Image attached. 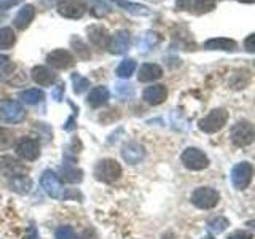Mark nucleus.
<instances>
[{
	"label": "nucleus",
	"instance_id": "473e14b6",
	"mask_svg": "<svg viewBox=\"0 0 255 239\" xmlns=\"http://www.w3.org/2000/svg\"><path fill=\"white\" fill-rule=\"evenodd\" d=\"M72 82H74V91H75V94H82L83 91H86L88 88H90V80L82 77L80 74L72 75Z\"/></svg>",
	"mask_w": 255,
	"mask_h": 239
},
{
	"label": "nucleus",
	"instance_id": "79ce46f5",
	"mask_svg": "<svg viewBox=\"0 0 255 239\" xmlns=\"http://www.w3.org/2000/svg\"><path fill=\"white\" fill-rule=\"evenodd\" d=\"M238 2H243V3H254L255 0H238Z\"/></svg>",
	"mask_w": 255,
	"mask_h": 239
},
{
	"label": "nucleus",
	"instance_id": "9b49d317",
	"mask_svg": "<svg viewBox=\"0 0 255 239\" xmlns=\"http://www.w3.org/2000/svg\"><path fill=\"white\" fill-rule=\"evenodd\" d=\"M46 62L58 70H67L70 67H74L75 58L67 50H54L46 56Z\"/></svg>",
	"mask_w": 255,
	"mask_h": 239
},
{
	"label": "nucleus",
	"instance_id": "a211bd4d",
	"mask_svg": "<svg viewBox=\"0 0 255 239\" xmlns=\"http://www.w3.org/2000/svg\"><path fill=\"white\" fill-rule=\"evenodd\" d=\"M35 18V6L34 5H24L21 6V10L18 11V14L14 16V27L16 29H19V30H24V29H27L30 26V22L34 21Z\"/></svg>",
	"mask_w": 255,
	"mask_h": 239
},
{
	"label": "nucleus",
	"instance_id": "0eeeda50",
	"mask_svg": "<svg viewBox=\"0 0 255 239\" xmlns=\"http://www.w3.org/2000/svg\"><path fill=\"white\" fill-rule=\"evenodd\" d=\"M182 163L190 171H203L209 166V158L204 151L190 147L182 153Z\"/></svg>",
	"mask_w": 255,
	"mask_h": 239
},
{
	"label": "nucleus",
	"instance_id": "6e6552de",
	"mask_svg": "<svg viewBox=\"0 0 255 239\" xmlns=\"http://www.w3.org/2000/svg\"><path fill=\"white\" fill-rule=\"evenodd\" d=\"M254 175V166L249 161L238 163L231 171V182L238 190H246L251 185Z\"/></svg>",
	"mask_w": 255,
	"mask_h": 239
},
{
	"label": "nucleus",
	"instance_id": "37998d69",
	"mask_svg": "<svg viewBox=\"0 0 255 239\" xmlns=\"http://www.w3.org/2000/svg\"><path fill=\"white\" fill-rule=\"evenodd\" d=\"M203 239H214V238H212V236H204Z\"/></svg>",
	"mask_w": 255,
	"mask_h": 239
},
{
	"label": "nucleus",
	"instance_id": "f3484780",
	"mask_svg": "<svg viewBox=\"0 0 255 239\" xmlns=\"http://www.w3.org/2000/svg\"><path fill=\"white\" fill-rule=\"evenodd\" d=\"M167 98V90L164 85H151L143 91V101L150 106H159Z\"/></svg>",
	"mask_w": 255,
	"mask_h": 239
},
{
	"label": "nucleus",
	"instance_id": "a878e982",
	"mask_svg": "<svg viewBox=\"0 0 255 239\" xmlns=\"http://www.w3.org/2000/svg\"><path fill=\"white\" fill-rule=\"evenodd\" d=\"M19 99H21L24 104H29V106H35V104L42 102V101L45 99V94H43V91H40V90H35V88H32V90L21 91V93H19Z\"/></svg>",
	"mask_w": 255,
	"mask_h": 239
},
{
	"label": "nucleus",
	"instance_id": "4be33fe9",
	"mask_svg": "<svg viewBox=\"0 0 255 239\" xmlns=\"http://www.w3.org/2000/svg\"><path fill=\"white\" fill-rule=\"evenodd\" d=\"M59 180L66 182V183H80L83 179V172L82 169H78L77 166L72 164H64L59 171Z\"/></svg>",
	"mask_w": 255,
	"mask_h": 239
},
{
	"label": "nucleus",
	"instance_id": "7c9ffc66",
	"mask_svg": "<svg viewBox=\"0 0 255 239\" xmlns=\"http://www.w3.org/2000/svg\"><path fill=\"white\" fill-rule=\"evenodd\" d=\"M30 185H32V182H30L29 177H26V175H21V177H14L13 179V183H11L13 190H16L18 193H27Z\"/></svg>",
	"mask_w": 255,
	"mask_h": 239
},
{
	"label": "nucleus",
	"instance_id": "423d86ee",
	"mask_svg": "<svg viewBox=\"0 0 255 239\" xmlns=\"http://www.w3.org/2000/svg\"><path fill=\"white\" fill-rule=\"evenodd\" d=\"M26 117L22 106L18 101L3 99L0 101V120L5 123H19Z\"/></svg>",
	"mask_w": 255,
	"mask_h": 239
},
{
	"label": "nucleus",
	"instance_id": "2f4dec72",
	"mask_svg": "<svg viewBox=\"0 0 255 239\" xmlns=\"http://www.w3.org/2000/svg\"><path fill=\"white\" fill-rule=\"evenodd\" d=\"M14 142V134L11 129H6V127H0V150L10 148Z\"/></svg>",
	"mask_w": 255,
	"mask_h": 239
},
{
	"label": "nucleus",
	"instance_id": "b1692460",
	"mask_svg": "<svg viewBox=\"0 0 255 239\" xmlns=\"http://www.w3.org/2000/svg\"><path fill=\"white\" fill-rule=\"evenodd\" d=\"M112 2H115L120 8H123L125 11L131 13V14H135V16H148L150 14L148 6H145V5L128 2V0H112Z\"/></svg>",
	"mask_w": 255,
	"mask_h": 239
},
{
	"label": "nucleus",
	"instance_id": "dca6fc26",
	"mask_svg": "<svg viewBox=\"0 0 255 239\" xmlns=\"http://www.w3.org/2000/svg\"><path fill=\"white\" fill-rule=\"evenodd\" d=\"M86 32H88V38H90V42L94 46H98V48H107L109 40H110V34H109V30L106 27L99 26V24H94V26L88 27Z\"/></svg>",
	"mask_w": 255,
	"mask_h": 239
},
{
	"label": "nucleus",
	"instance_id": "f8f14e48",
	"mask_svg": "<svg viewBox=\"0 0 255 239\" xmlns=\"http://www.w3.org/2000/svg\"><path fill=\"white\" fill-rule=\"evenodd\" d=\"M131 46V37L128 30H117L114 35H110L107 50L112 54H125Z\"/></svg>",
	"mask_w": 255,
	"mask_h": 239
},
{
	"label": "nucleus",
	"instance_id": "2eb2a0df",
	"mask_svg": "<svg viewBox=\"0 0 255 239\" xmlns=\"http://www.w3.org/2000/svg\"><path fill=\"white\" fill-rule=\"evenodd\" d=\"M0 169L3 171L5 175L8 177H21L26 175V166H22L18 159H14L11 156H2L0 158Z\"/></svg>",
	"mask_w": 255,
	"mask_h": 239
},
{
	"label": "nucleus",
	"instance_id": "4c0bfd02",
	"mask_svg": "<svg viewBox=\"0 0 255 239\" xmlns=\"http://www.w3.org/2000/svg\"><path fill=\"white\" fill-rule=\"evenodd\" d=\"M227 239H254V236L251 233H247V231H235Z\"/></svg>",
	"mask_w": 255,
	"mask_h": 239
},
{
	"label": "nucleus",
	"instance_id": "f257e3e1",
	"mask_svg": "<svg viewBox=\"0 0 255 239\" xmlns=\"http://www.w3.org/2000/svg\"><path fill=\"white\" fill-rule=\"evenodd\" d=\"M40 183H42L43 191L51 198H58V199H67L70 196H75L74 193H70L67 188L62 187L61 180L58 179V174H54L53 171H45L42 174V179H40Z\"/></svg>",
	"mask_w": 255,
	"mask_h": 239
},
{
	"label": "nucleus",
	"instance_id": "bb28decb",
	"mask_svg": "<svg viewBox=\"0 0 255 239\" xmlns=\"http://www.w3.org/2000/svg\"><path fill=\"white\" fill-rule=\"evenodd\" d=\"M16 43V35L11 27L0 29V50H10Z\"/></svg>",
	"mask_w": 255,
	"mask_h": 239
},
{
	"label": "nucleus",
	"instance_id": "e433bc0d",
	"mask_svg": "<svg viewBox=\"0 0 255 239\" xmlns=\"http://www.w3.org/2000/svg\"><path fill=\"white\" fill-rule=\"evenodd\" d=\"M56 239H75V231L72 227H61L56 231Z\"/></svg>",
	"mask_w": 255,
	"mask_h": 239
},
{
	"label": "nucleus",
	"instance_id": "f03ea898",
	"mask_svg": "<svg viewBox=\"0 0 255 239\" xmlns=\"http://www.w3.org/2000/svg\"><path fill=\"white\" fill-rule=\"evenodd\" d=\"M94 175L99 182L104 183H114L122 175V166H120L115 159H102L94 167Z\"/></svg>",
	"mask_w": 255,
	"mask_h": 239
},
{
	"label": "nucleus",
	"instance_id": "20e7f679",
	"mask_svg": "<svg viewBox=\"0 0 255 239\" xmlns=\"http://www.w3.org/2000/svg\"><path fill=\"white\" fill-rule=\"evenodd\" d=\"M227 121H228V112L225 109H215L207 117L199 120L198 127L203 132L214 134V132L220 131L222 127L227 124Z\"/></svg>",
	"mask_w": 255,
	"mask_h": 239
},
{
	"label": "nucleus",
	"instance_id": "cd10ccee",
	"mask_svg": "<svg viewBox=\"0 0 255 239\" xmlns=\"http://www.w3.org/2000/svg\"><path fill=\"white\" fill-rule=\"evenodd\" d=\"M14 72V64L13 61L5 54H0V82L8 80Z\"/></svg>",
	"mask_w": 255,
	"mask_h": 239
},
{
	"label": "nucleus",
	"instance_id": "6ab92c4d",
	"mask_svg": "<svg viewBox=\"0 0 255 239\" xmlns=\"http://www.w3.org/2000/svg\"><path fill=\"white\" fill-rule=\"evenodd\" d=\"M163 77V69L158 66V64H143L139 69V82L142 83H148V82H155Z\"/></svg>",
	"mask_w": 255,
	"mask_h": 239
},
{
	"label": "nucleus",
	"instance_id": "7ed1b4c3",
	"mask_svg": "<svg viewBox=\"0 0 255 239\" xmlns=\"http://www.w3.org/2000/svg\"><path fill=\"white\" fill-rule=\"evenodd\" d=\"M230 137L231 142L235 143L236 147H247L254 142L255 137V131H254V124L247 120H243V121H238L236 124H233L230 131Z\"/></svg>",
	"mask_w": 255,
	"mask_h": 239
},
{
	"label": "nucleus",
	"instance_id": "393cba45",
	"mask_svg": "<svg viewBox=\"0 0 255 239\" xmlns=\"http://www.w3.org/2000/svg\"><path fill=\"white\" fill-rule=\"evenodd\" d=\"M159 42H161V37H159L158 32L153 30H147L139 40V51L142 53H147L150 51L151 48H155Z\"/></svg>",
	"mask_w": 255,
	"mask_h": 239
},
{
	"label": "nucleus",
	"instance_id": "5701e85b",
	"mask_svg": "<svg viewBox=\"0 0 255 239\" xmlns=\"http://www.w3.org/2000/svg\"><path fill=\"white\" fill-rule=\"evenodd\" d=\"M236 42L231 38H209L207 42H204L206 50H219V51H235L236 50Z\"/></svg>",
	"mask_w": 255,
	"mask_h": 239
},
{
	"label": "nucleus",
	"instance_id": "aec40b11",
	"mask_svg": "<svg viewBox=\"0 0 255 239\" xmlns=\"http://www.w3.org/2000/svg\"><path fill=\"white\" fill-rule=\"evenodd\" d=\"M32 78L40 86H51L56 82V74L45 66H35L32 69Z\"/></svg>",
	"mask_w": 255,
	"mask_h": 239
},
{
	"label": "nucleus",
	"instance_id": "4468645a",
	"mask_svg": "<svg viewBox=\"0 0 255 239\" xmlns=\"http://www.w3.org/2000/svg\"><path fill=\"white\" fill-rule=\"evenodd\" d=\"M122 155H123V159L126 163L134 166V164H139L142 159L145 158V148H143L137 142H129L123 147Z\"/></svg>",
	"mask_w": 255,
	"mask_h": 239
},
{
	"label": "nucleus",
	"instance_id": "412c9836",
	"mask_svg": "<svg viewBox=\"0 0 255 239\" xmlns=\"http://www.w3.org/2000/svg\"><path fill=\"white\" fill-rule=\"evenodd\" d=\"M110 99V93L106 86H96L93 88V90L90 91V94H88V104H90L91 107L98 109V107H102L104 104H107Z\"/></svg>",
	"mask_w": 255,
	"mask_h": 239
},
{
	"label": "nucleus",
	"instance_id": "39448f33",
	"mask_svg": "<svg viewBox=\"0 0 255 239\" xmlns=\"http://www.w3.org/2000/svg\"><path fill=\"white\" fill-rule=\"evenodd\" d=\"M190 199L198 209H212V207L219 204L220 195L217 190H214L211 187H199L191 193Z\"/></svg>",
	"mask_w": 255,
	"mask_h": 239
},
{
	"label": "nucleus",
	"instance_id": "9d476101",
	"mask_svg": "<svg viewBox=\"0 0 255 239\" xmlns=\"http://www.w3.org/2000/svg\"><path fill=\"white\" fill-rule=\"evenodd\" d=\"M58 13L67 19H80L86 13V5L82 0H61L58 3Z\"/></svg>",
	"mask_w": 255,
	"mask_h": 239
},
{
	"label": "nucleus",
	"instance_id": "1a4fd4ad",
	"mask_svg": "<svg viewBox=\"0 0 255 239\" xmlns=\"http://www.w3.org/2000/svg\"><path fill=\"white\" fill-rule=\"evenodd\" d=\"M175 8L191 14H204L215 8V0H177Z\"/></svg>",
	"mask_w": 255,
	"mask_h": 239
},
{
	"label": "nucleus",
	"instance_id": "c9c22d12",
	"mask_svg": "<svg viewBox=\"0 0 255 239\" xmlns=\"http://www.w3.org/2000/svg\"><path fill=\"white\" fill-rule=\"evenodd\" d=\"M93 14L98 16V18H102V16H106L109 11H110V6L102 2V0H96V2H93Z\"/></svg>",
	"mask_w": 255,
	"mask_h": 239
},
{
	"label": "nucleus",
	"instance_id": "58836bf2",
	"mask_svg": "<svg viewBox=\"0 0 255 239\" xmlns=\"http://www.w3.org/2000/svg\"><path fill=\"white\" fill-rule=\"evenodd\" d=\"M19 0H0V10H8L10 6L16 5Z\"/></svg>",
	"mask_w": 255,
	"mask_h": 239
},
{
	"label": "nucleus",
	"instance_id": "c85d7f7f",
	"mask_svg": "<svg viewBox=\"0 0 255 239\" xmlns=\"http://www.w3.org/2000/svg\"><path fill=\"white\" fill-rule=\"evenodd\" d=\"M135 67H137V64H135L134 59H125L120 62V66L117 67V77L120 78H129L132 74Z\"/></svg>",
	"mask_w": 255,
	"mask_h": 239
},
{
	"label": "nucleus",
	"instance_id": "ddd939ff",
	"mask_svg": "<svg viewBox=\"0 0 255 239\" xmlns=\"http://www.w3.org/2000/svg\"><path fill=\"white\" fill-rule=\"evenodd\" d=\"M16 153H18L19 158L26 159V161H34L40 155V143L35 139L24 137L16 145Z\"/></svg>",
	"mask_w": 255,
	"mask_h": 239
},
{
	"label": "nucleus",
	"instance_id": "ea45409f",
	"mask_svg": "<svg viewBox=\"0 0 255 239\" xmlns=\"http://www.w3.org/2000/svg\"><path fill=\"white\" fill-rule=\"evenodd\" d=\"M62 93H64V85H59L56 90L53 91V98H54V101H61L62 99Z\"/></svg>",
	"mask_w": 255,
	"mask_h": 239
},
{
	"label": "nucleus",
	"instance_id": "72a5a7b5",
	"mask_svg": "<svg viewBox=\"0 0 255 239\" xmlns=\"http://www.w3.org/2000/svg\"><path fill=\"white\" fill-rule=\"evenodd\" d=\"M207 225H209V228L214 233H222V231H225L230 227V222L225 217H215V219H211Z\"/></svg>",
	"mask_w": 255,
	"mask_h": 239
},
{
	"label": "nucleus",
	"instance_id": "c756f323",
	"mask_svg": "<svg viewBox=\"0 0 255 239\" xmlns=\"http://www.w3.org/2000/svg\"><path fill=\"white\" fill-rule=\"evenodd\" d=\"M70 45L74 46V50H75V53H77V58L83 59V61H86V59H90V58H91L90 48H88V45L83 43L78 37H74V38H72V40H70Z\"/></svg>",
	"mask_w": 255,
	"mask_h": 239
},
{
	"label": "nucleus",
	"instance_id": "a19ab883",
	"mask_svg": "<svg viewBox=\"0 0 255 239\" xmlns=\"http://www.w3.org/2000/svg\"><path fill=\"white\" fill-rule=\"evenodd\" d=\"M254 38H255V35L254 34H251L249 37L246 38V48H247V51L249 53H254Z\"/></svg>",
	"mask_w": 255,
	"mask_h": 239
},
{
	"label": "nucleus",
	"instance_id": "f704fd0d",
	"mask_svg": "<svg viewBox=\"0 0 255 239\" xmlns=\"http://www.w3.org/2000/svg\"><path fill=\"white\" fill-rule=\"evenodd\" d=\"M117 94L120 96V99L122 101H128L134 96V88H132V85H118Z\"/></svg>",
	"mask_w": 255,
	"mask_h": 239
}]
</instances>
